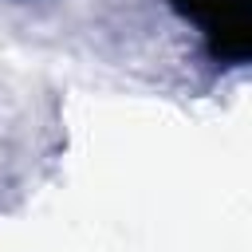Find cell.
Returning a JSON list of instances; mask_svg holds the SVG:
<instances>
[{"instance_id": "6da1fadb", "label": "cell", "mask_w": 252, "mask_h": 252, "mask_svg": "<svg viewBox=\"0 0 252 252\" xmlns=\"http://www.w3.org/2000/svg\"><path fill=\"white\" fill-rule=\"evenodd\" d=\"M185 16H193L217 59H232L240 63L252 47V32H248V0H173Z\"/></svg>"}]
</instances>
